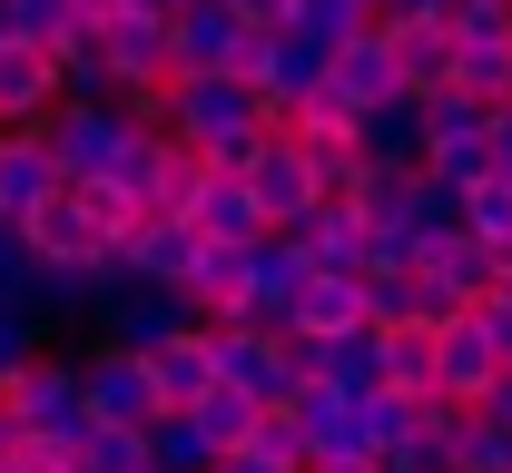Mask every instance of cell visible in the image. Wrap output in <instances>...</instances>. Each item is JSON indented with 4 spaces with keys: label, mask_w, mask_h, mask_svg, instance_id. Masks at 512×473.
<instances>
[{
    "label": "cell",
    "mask_w": 512,
    "mask_h": 473,
    "mask_svg": "<svg viewBox=\"0 0 512 473\" xmlns=\"http://www.w3.org/2000/svg\"><path fill=\"white\" fill-rule=\"evenodd\" d=\"M168 138H178L188 158H207V168L247 178V158L276 129H266V109H256L247 79H178V89H168Z\"/></svg>",
    "instance_id": "1"
},
{
    "label": "cell",
    "mask_w": 512,
    "mask_h": 473,
    "mask_svg": "<svg viewBox=\"0 0 512 473\" xmlns=\"http://www.w3.org/2000/svg\"><path fill=\"white\" fill-rule=\"evenodd\" d=\"M0 414L20 424V434H40V444H89V395H79V355L69 345H40L10 385H0Z\"/></svg>",
    "instance_id": "2"
},
{
    "label": "cell",
    "mask_w": 512,
    "mask_h": 473,
    "mask_svg": "<svg viewBox=\"0 0 512 473\" xmlns=\"http://www.w3.org/2000/svg\"><path fill=\"white\" fill-rule=\"evenodd\" d=\"M217 336V385L247 395L256 414H276L306 375H316V345L306 336H266V326H207Z\"/></svg>",
    "instance_id": "3"
},
{
    "label": "cell",
    "mask_w": 512,
    "mask_h": 473,
    "mask_svg": "<svg viewBox=\"0 0 512 473\" xmlns=\"http://www.w3.org/2000/svg\"><path fill=\"white\" fill-rule=\"evenodd\" d=\"M128 138H138V119H128L119 99H60L50 119H40V148H50V168H60V188H99L109 168L128 158Z\"/></svg>",
    "instance_id": "4"
},
{
    "label": "cell",
    "mask_w": 512,
    "mask_h": 473,
    "mask_svg": "<svg viewBox=\"0 0 512 473\" xmlns=\"http://www.w3.org/2000/svg\"><path fill=\"white\" fill-rule=\"evenodd\" d=\"M414 109H424V178H444V188H483V178H493V109L463 99V89L414 99Z\"/></svg>",
    "instance_id": "5"
},
{
    "label": "cell",
    "mask_w": 512,
    "mask_h": 473,
    "mask_svg": "<svg viewBox=\"0 0 512 473\" xmlns=\"http://www.w3.org/2000/svg\"><path fill=\"white\" fill-rule=\"evenodd\" d=\"M325 60H335V50H316L306 30H266V40L247 50V69H237V79L256 89L266 129H276V119H296V109H306V99L325 89Z\"/></svg>",
    "instance_id": "6"
},
{
    "label": "cell",
    "mask_w": 512,
    "mask_h": 473,
    "mask_svg": "<svg viewBox=\"0 0 512 473\" xmlns=\"http://www.w3.org/2000/svg\"><path fill=\"white\" fill-rule=\"evenodd\" d=\"M79 395H89V424H119V434H148L168 414L148 385V355H128V345H79Z\"/></svg>",
    "instance_id": "7"
},
{
    "label": "cell",
    "mask_w": 512,
    "mask_h": 473,
    "mask_svg": "<svg viewBox=\"0 0 512 473\" xmlns=\"http://www.w3.org/2000/svg\"><path fill=\"white\" fill-rule=\"evenodd\" d=\"M89 40H99L119 99H168V89H178V50H168V20H158V10H128V20L89 30Z\"/></svg>",
    "instance_id": "8"
},
{
    "label": "cell",
    "mask_w": 512,
    "mask_h": 473,
    "mask_svg": "<svg viewBox=\"0 0 512 473\" xmlns=\"http://www.w3.org/2000/svg\"><path fill=\"white\" fill-rule=\"evenodd\" d=\"M256 40H266V30H247V20H237L227 0H197V10H178V20H168V50H178V79H237Z\"/></svg>",
    "instance_id": "9"
},
{
    "label": "cell",
    "mask_w": 512,
    "mask_h": 473,
    "mask_svg": "<svg viewBox=\"0 0 512 473\" xmlns=\"http://www.w3.org/2000/svg\"><path fill=\"white\" fill-rule=\"evenodd\" d=\"M20 247H30V267H69V276H89L109 247H119V237L89 217V198H79V188H60V198H50L30 227H20Z\"/></svg>",
    "instance_id": "10"
},
{
    "label": "cell",
    "mask_w": 512,
    "mask_h": 473,
    "mask_svg": "<svg viewBox=\"0 0 512 473\" xmlns=\"http://www.w3.org/2000/svg\"><path fill=\"white\" fill-rule=\"evenodd\" d=\"M306 276H316V257H306L296 237H256V247H247V306H237V326H266V336H286V316H296Z\"/></svg>",
    "instance_id": "11"
},
{
    "label": "cell",
    "mask_w": 512,
    "mask_h": 473,
    "mask_svg": "<svg viewBox=\"0 0 512 473\" xmlns=\"http://www.w3.org/2000/svg\"><path fill=\"white\" fill-rule=\"evenodd\" d=\"M247 198H256V217H266V237H296V227L325 207L316 178H306V158H296L286 138H266V148L247 158Z\"/></svg>",
    "instance_id": "12"
},
{
    "label": "cell",
    "mask_w": 512,
    "mask_h": 473,
    "mask_svg": "<svg viewBox=\"0 0 512 473\" xmlns=\"http://www.w3.org/2000/svg\"><path fill=\"white\" fill-rule=\"evenodd\" d=\"M197 257H207V237H197L188 217H148V227H128V237H119L128 286H168V296H188Z\"/></svg>",
    "instance_id": "13"
},
{
    "label": "cell",
    "mask_w": 512,
    "mask_h": 473,
    "mask_svg": "<svg viewBox=\"0 0 512 473\" xmlns=\"http://www.w3.org/2000/svg\"><path fill=\"white\" fill-rule=\"evenodd\" d=\"M188 326H197L188 296H168V286H119L99 306V345H128V355H158V345H178Z\"/></svg>",
    "instance_id": "14"
},
{
    "label": "cell",
    "mask_w": 512,
    "mask_h": 473,
    "mask_svg": "<svg viewBox=\"0 0 512 473\" xmlns=\"http://www.w3.org/2000/svg\"><path fill=\"white\" fill-rule=\"evenodd\" d=\"M503 385V355H493V336L473 326V316H453L444 336H434V395L463 414H483V395Z\"/></svg>",
    "instance_id": "15"
},
{
    "label": "cell",
    "mask_w": 512,
    "mask_h": 473,
    "mask_svg": "<svg viewBox=\"0 0 512 473\" xmlns=\"http://www.w3.org/2000/svg\"><path fill=\"white\" fill-rule=\"evenodd\" d=\"M50 198H60V168H50L40 129H0V227H30Z\"/></svg>",
    "instance_id": "16"
},
{
    "label": "cell",
    "mask_w": 512,
    "mask_h": 473,
    "mask_svg": "<svg viewBox=\"0 0 512 473\" xmlns=\"http://www.w3.org/2000/svg\"><path fill=\"white\" fill-rule=\"evenodd\" d=\"M325 89H335V99H345L355 119H365V109H394V99H404V79H394V50H384V20L365 30V40H345V50L325 60Z\"/></svg>",
    "instance_id": "17"
},
{
    "label": "cell",
    "mask_w": 512,
    "mask_h": 473,
    "mask_svg": "<svg viewBox=\"0 0 512 473\" xmlns=\"http://www.w3.org/2000/svg\"><path fill=\"white\" fill-rule=\"evenodd\" d=\"M60 109V60L30 40H0V129H40Z\"/></svg>",
    "instance_id": "18"
},
{
    "label": "cell",
    "mask_w": 512,
    "mask_h": 473,
    "mask_svg": "<svg viewBox=\"0 0 512 473\" xmlns=\"http://www.w3.org/2000/svg\"><path fill=\"white\" fill-rule=\"evenodd\" d=\"M286 336H306V345H345V336H375V316H365V286H355V276H306V296H296Z\"/></svg>",
    "instance_id": "19"
},
{
    "label": "cell",
    "mask_w": 512,
    "mask_h": 473,
    "mask_svg": "<svg viewBox=\"0 0 512 473\" xmlns=\"http://www.w3.org/2000/svg\"><path fill=\"white\" fill-rule=\"evenodd\" d=\"M384 50H394L404 99H444L453 89V30L444 20H384Z\"/></svg>",
    "instance_id": "20"
},
{
    "label": "cell",
    "mask_w": 512,
    "mask_h": 473,
    "mask_svg": "<svg viewBox=\"0 0 512 473\" xmlns=\"http://www.w3.org/2000/svg\"><path fill=\"white\" fill-rule=\"evenodd\" d=\"M296 247L316 257V276H365V267H375V227H365L345 198H325L316 217L296 227Z\"/></svg>",
    "instance_id": "21"
},
{
    "label": "cell",
    "mask_w": 512,
    "mask_h": 473,
    "mask_svg": "<svg viewBox=\"0 0 512 473\" xmlns=\"http://www.w3.org/2000/svg\"><path fill=\"white\" fill-rule=\"evenodd\" d=\"M148 385H158V405H168V414H188L197 395H217V336L188 326L178 345H158V355H148Z\"/></svg>",
    "instance_id": "22"
},
{
    "label": "cell",
    "mask_w": 512,
    "mask_h": 473,
    "mask_svg": "<svg viewBox=\"0 0 512 473\" xmlns=\"http://www.w3.org/2000/svg\"><path fill=\"white\" fill-rule=\"evenodd\" d=\"M188 227L207 237V247H256V237H266V217H256L247 178H227V168H207V188L188 198Z\"/></svg>",
    "instance_id": "23"
},
{
    "label": "cell",
    "mask_w": 512,
    "mask_h": 473,
    "mask_svg": "<svg viewBox=\"0 0 512 473\" xmlns=\"http://www.w3.org/2000/svg\"><path fill=\"white\" fill-rule=\"evenodd\" d=\"M355 158H365V168H394V178H414V168H424V109H414V99L365 109V119H355Z\"/></svg>",
    "instance_id": "24"
},
{
    "label": "cell",
    "mask_w": 512,
    "mask_h": 473,
    "mask_svg": "<svg viewBox=\"0 0 512 473\" xmlns=\"http://www.w3.org/2000/svg\"><path fill=\"white\" fill-rule=\"evenodd\" d=\"M434 336H444V326H375V375H384V395L434 405Z\"/></svg>",
    "instance_id": "25"
},
{
    "label": "cell",
    "mask_w": 512,
    "mask_h": 473,
    "mask_svg": "<svg viewBox=\"0 0 512 473\" xmlns=\"http://www.w3.org/2000/svg\"><path fill=\"white\" fill-rule=\"evenodd\" d=\"M286 148L306 158V178H316V198H355V178H365V158H355V129H306V119H286Z\"/></svg>",
    "instance_id": "26"
},
{
    "label": "cell",
    "mask_w": 512,
    "mask_h": 473,
    "mask_svg": "<svg viewBox=\"0 0 512 473\" xmlns=\"http://www.w3.org/2000/svg\"><path fill=\"white\" fill-rule=\"evenodd\" d=\"M148 473H217V444L197 434L188 414H158L148 424Z\"/></svg>",
    "instance_id": "27"
},
{
    "label": "cell",
    "mask_w": 512,
    "mask_h": 473,
    "mask_svg": "<svg viewBox=\"0 0 512 473\" xmlns=\"http://www.w3.org/2000/svg\"><path fill=\"white\" fill-rule=\"evenodd\" d=\"M0 30H10V40H30V50H50V60H60L69 40H79L69 0H0Z\"/></svg>",
    "instance_id": "28"
},
{
    "label": "cell",
    "mask_w": 512,
    "mask_h": 473,
    "mask_svg": "<svg viewBox=\"0 0 512 473\" xmlns=\"http://www.w3.org/2000/svg\"><path fill=\"white\" fill-rule=\"evenodd\" d=\"M375 20H384V10H365V0H296V20H286V30H306L316 50H345V40H365Z\"/></svg>",
    "instance_id": "29"
},
{
    "label": "cell",
    "mask_w": 512,
    "mask_h": 473,
    "mask_svg": "<svg viewBox=\"0 0 512 473\" xmlns=\"http://www.w3.org/2000/svg\"><path fill=\"white\" fill-rule=\"evenodd\" d=\"M306 385H335V395H355V405H365V395H375V385H384V375H375V336L316 345V375H306Z\"/></svg>",
    "instance_id": "30"
},
{
    "label": "cell",
    "mask_w": 512,
    "mask_h": 473,
    "mask_svg": "<svg viewBox=\"0 0 512 473\" xmlns=\"http://www.w3.org/2000/svg\"><path fill=\"white\" fill-rule=\"evenodd\" d=\"M355 286H365V316H375V326H424V286H414V267H365Z\"/></svg>",
    "instance_id": "31"
},
{
    "label": "cell",
    "mask_w": 512,
    "mask_h": 473,
    "mask_svg": "<svg viewBox=\"0 0 512 473\" xmlns=\"http://www.w3.org/2000/svg\"><path fill=\"white\" fill-rule=\"evenodd\" d=\"M188 424L207 434V444H217V464H227V454H247V434H256V405L217 385V395H197V405H188Z\"/></svg>",
    "instance_id": "32"
},
{
    "label": "cell",
    "mask_w": 512,
    "mask_h": 473,
    "mask_svg": "<svg viewBox=\"0 0 512 473\" xmlns=\"http://www.w3.org/2000/svg\"><path fill=\"white\" fill-rule=\"evenodd\" d=\"M463 237H473V247H493V257L512 247V188H503V178L463 188Z\"/></svg>",
    "instance_id": "33"
},
{
    "label": "cell",
    "mask_w": 512,
    "mask_h": 473,
    "mask_svg": "<svg viewBox=\"0 0 512 473\" xmlns=\"http://www.w3.org/2000/svg\"><path fill=\"white\" fill-rule=\"evenodd\" d=\"M453 473H512V424L463 414V434H453Z\"/></svg>",
    "instance_id": "34"
},
{
    "label": "cell",
    "mask_w": 512,
    "mask_h": 473,
    "mask_svg": "<svg viewBox=\"0 0 512 473\" xmlns=\"http://www.w3.org/2000/svg\"><path fill=\"white\" fill-rule=\"evenodd\" d=\"M79 473H148V434L89 424V444H79Z\"/></svg>",
    "instance_id": "35"
},
{
    "label": "cell",
    "mask_w": 512,
    "mask_h": 473,
    "mask_svg": "<svg viewBox=\"0 0 512 473\" xmlns=\"http://www.w3.org/2000/svg\"><path fill=\"white\" fill-rule=\"evenodd\" d=\"M30 296H40V267H30L20 227H0V306H10V316H30Z\"/></svg>",
    "instance_id": "36"
},
{
    "label": "cell",
    "mask_w": 512,
    "mask_h": 473,
    "mask_svg": "<svg viewBox=\"0 0 512 473\" xmlns=\"http://www.w3.org/2000/svg\"><path fill=\"white\" fill-rule=\"evenodd\" d=\"M247 454H266V464H286V473H306V434H296V414H286V405H276V414H256Z\"/></svg>",
    "instance_id": "37"
},
{
    "label": "cell",
    "mask_w": 512,
    "mask_h": 473,
    "mask_svg": "<svg viewBox=\"0 0 512 473\" xmlns=\"http://www.w3.org/2000/svg\"><path fill=\"white\" fill-rule=\"evenodd\" d=\"M40 345H50V326H30V316H10V306H0V385H10Z\"/></svg>",
    "instance_id": "38"
},
{
    "label": "cell",
    "mask_w": 512,
    "mask_h": 473,
    "mask_svg": "<svg viewBox=\"0 0 512 473\" xmlns=\"http://www.w3.org/2000/svg\"><path fill=\"white\" fill-rule=\"evenodd\" d=\"M227 10H237L247 30H286V20H296V0H227Z\"/></svg>",
    "instance_id": "39"
},
{
    "label": "cell",
    "mask_w": 512,
    "mask_h": 473,
    "mask_svg": "<svg viewBox=\"0 0 512 473\" xmlns=\"http://www.w3.org/2000/svg\"><path fill=\"white\" fill-rule=\"evenodd\" d=\"M128 10H138V0H69V20H79V30H109V20H128Z\"/></svg>",
    "instance_id": "40"
},
{
    "label": "cell",
    "mask_w": 512,
    "mask_h": 473,
    "mask_svg": "<svg viewBox=\"0 0 512 473\" xmlns=\"http://www.w3.org/2000/svg\"><path fill=\"white\" fill-rule=\"evenodd\" d=\"M493 178L512 188V109H493Z\"/></svg>",
    "instance_id": "41"
},
{
    "label": "cell",
    "mask_w": 512,
    "mask_h": 473,
    "mask_svg": "<svg viewBox=\"0 0 512 473\" xmlns=\"http://www.w3.org/2000/svg\"><path fill=\"white\" fill-rule=\"evenodd\" d=\"M453 0H384V20H444Z\"/></svg>",
    "instance_id": "42"
},
{
    "label": "cell",
    "mask_w": 512,
    "mask_h": 473,
    "mask_svg": "<svg viewBox=\"0 0 512 473\" xmlns=\"http://www.w3.org/2000/svg\"><path fill=\"white\" fill-rule=\"evenodd\" d=\"M483 414H493V424H512V365H503V385L483 395Z\"/></svg>",
    "instance_id": "43"
},
{
    "label": "cell",
    "mask_w": 512,
    "mask_h": 473,
    "mask_svg": "<svg viewBox=\"0 0 512 473\" xmlns=\"http://www.w3.org/2000/svg\"><path fill=\"white\" fill-rule=\"evenodd\" d=\"M217 473H286V464H266V454H227Z\"/></svg>",
    "instance_id": "44"
},
{
    "label": "cell",
    "mask_w": 512,
    "mask_h": 473,
    "mask_svg": "<svg viewBox=\"0 0 512 473\" xmlns=\"http://www.w3.org/2000/svg\"><path fill=\"white\" fill-rule=\"evenodd\" d=\"M316 473H355V464H316Z\"/></svg>",
    "instance_id": "45"
},
{
    "label": "cell",
    "mask_w": 512,
    "mask_h": 473,
    "mask_svg": "<svg viewBox=\"0 0 512 473\" xmlns=\"http://www.w3.org/2000/svg\"><path fill=\"white\" fill-rule=\"evenodd\" d=\"M453 10H483V0H453Z\"/></svg>",
    "instance_id": "46"
},
{
    "label": "cell",
    "mask_w": 512,
    "mask_h": 473,
    "mask_svg": "<svg viewBox=\"0 0 512 473\" xmlns=\"http://www.w3.org/2000/svg\"><path fill=\"white\" fill-rule=\"evenodd\" d=\"M365 10H384V0H365Z\"/></svg>",
    "instance_id": "47"
},
{
    "label": "cell",
    "mask_w": 512,
    "mask_h": 473,
    "mask_svg": "<svg viewBox=\"0 0 512 473\" xmlns=\"http://www.w3.org/2000/svg\"><path fill=\"white\" fill-rule=\"evenodd\" d=\"M0 473H20V464H0Z\"/></svg>",
    "instance_id": "48"
},
{
    "label": "cell",
    "mask_w": 512,
    "mask_h": 473,
    "mask_svg": "<svg viewBox=\"0 0 512 473\" xmlns=\"http://www.w3.org/2000/svg\"><path fill=\"white\" fill-rule=\"evenodd\" d=\"M0 40H10V30H0Z\"/></svg>",
    "instance_id": "49"
}]
</instances>
